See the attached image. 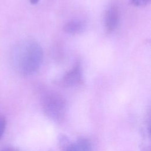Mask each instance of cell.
I'll list each match as a JSON object with an SVG mask.
<instances>
[{
    "label": "cell",
    "instance_id": "obj_10",
    "mask_svg": "<svg viewBox=\"0 0 151 151\" xmlns=\"http://www.w3.org/2000/svg\"><path fill=\"white\" fill-rule=\"evenodd\" d=\"M30 1V3L32 4H37V2H38L39 0H29Z\"/></svg>",
    "mask_w": 151,
    "mask_h": 151
},
{
    "label": "cell",
    "instance_id": "obj_8",
    "mask_svg": "<svg viewBox=\"0 0 151 151\" xmlns=\"http://www.w3.org/2000/svg\"><path fill=\"white\" fill-rule=\"evenodd\" d=\"M150 0H131L132 3L137 6H145L150 2Z\"/></svg>",
    "mask_w": 151,
    "mask_h": 151
},
{
    "label": "cell",
    "instance_id": "obj_3",
    "mask_svg": "<svg viewBox=\"0 0 151 151\" xmlns=\"http://www.w3.org/2000/svg\"><path fill=\"white\" fill-rule=\"evenodd\" d=\"M82 81V68L80 63H77L63 76L60 81V84L64 87H74L79 85Z\"/></svg>",
    "mask_w": 151,
    "mask_h": 151
},
{
    "label": "cell",
    "instance_id": "obj_7",
    "mask_svg": "<svg viewBox=\"0 0 151 151\" xmlns=\"http://www.w3.org/2000/svg\"><path fill=\"white\" fill-rule=\"evenodd\" d=\"M6 126V117L3 115H0V139L3 136Z\"/></svg>",
    "mask_w": 151,
    "mask_h": 151
},
{
    "label": "cell",
    "instance_id": "obj_9",
    "mask_svg": "<svg viewBox=\"0 0 151 151\" xmlns=\"http://www.w3.org/2000/svg\"><path fill=\"white\" fill-rule=\"evenodd\" d=\"M0 151H18L15 149L13 148H6V149H4Z\"/></svg>",
    "mask_w": 151,
    "mask_h": 151
},
{
    "label": "cell",
    "instance_id": "obj_1",
    "mask_svg": "<svg viewBox=\"0 0 151 151\" xmlns=\"http://www.w3.org/2000/svg\"><path fill=\"white\" fill-rule=\"evenodd\" d=\"M43 57L41 45L30 40L18 42L11 52V62L14 68L22 75H30L40 68Z\"/></svg>",
    "mask_w": 151,
    "mask_h": 151
},
{
    "label": "cell",
    "instance_id": "obj_6",
    "mask_svg": "<svg viewBox=\"0 0 151 151\" xmlns=\"http://www.w3.org/2000/svg\"><path fill=\"white\" fill-rule=\"evenodd\" d=\"M85 24L81 20H71L65 23L64 26V31L69 34H80L84 31Z\"/></svg>",
    "mask_w": 151,
    "mask_h": 151
},
{
    "label": "cell",
    "instance_id": "obj_4",
    "mask_svg": "<svg viewBox=\"0 0 151 151\" xmlns=\"http://www.w3.org/2000/svg\"><path fill=\"white\" fill-rule=\"evenodd\" d=\"M65 137H61L62 151H92L90 142L86 138H79L74 142H66Z\"/></svg>",
    "mask_w": 151,
    "mask_h": 151
},
{
    "label": "cell",
    "instance_id": "obj_5",
    "mask_svg": "<svg viewBox=\"0 0 151 151\" xmlns=\"http://www.w3.org/2000/svg\"><path fill=\"white\" fill-rule=\"evenodd\" d=\"M120 19V12L117 6L113 5L110 6L105 14L104 22L108 33L113 32L118 27Z\"/></svg>",
    "mask_w": 151,
    "mask_h": 151
},
{
    "label": "cell",
    "instance_id": "obj_2",
    "mask_svg": "<svg viewBox=\"0 0 151 151\" xmlns=\"http://www.w3.org/2000/svg\"><path fill=\"white\" fill-rule=\"evenodd\" d=\"M43 107L47 116L55 122H61L66 113V103L62 96L49 93L43 99Z\"/></svg>",
    "mask_w": 151,
    "mask_h": 151
}]
</instances>
